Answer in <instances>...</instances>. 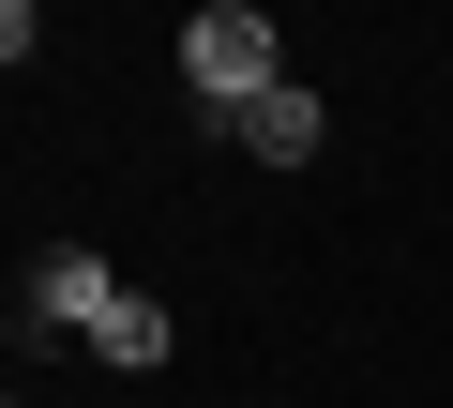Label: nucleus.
I'll return each instance as SVG.
<instances>
[{"mask_svg":"<svg viewBox=\"0 0 453 408\" xmlns=\"http://www.w3.org/2000/svg\"><path fill=\"white\" fill-rule=\"evenodd\" d=\"M106 303H121V273H106L91 242H46V258H31V303H16V333H76V348H91V333H106Z\"/></svg>","mask_w":453,"mask_h":408,"instance_id":"nucleus-2","label":"nucleus"},{"mask_svg":"<svg viewBox=\"0 0 453 408\" xmlns=\"http://www.w3.org/2000/svg\"><path fill=\"white\" fill-rule=\"evenodd\" d=\"M166 348H181V318H166L151 288H121V303H106V333H91V363H121V378H166Z\"/></svg>","mask_w":453,"mask_h":408,"instance_id":"nucleus-4","label":"nucleus"},{"mask_svg":"<svg viewBox=\"0 0 453 408\" xmlns=\"http://www.w3.org/2000/svg\"><path fill=\"white\" fill-rule=\"evenodd\" d=\"M181 91H196V136H226L257 91H288V31L257 0H196L181 16Z\"/></svg>","mask_w":453,"mask_h":408,"instance_id":"nucleus-1","label":"nucleus"},{"mask_svg":"<svg viewBox=\"0 0 453 408\" xmlns=\"http://www.w3.org/2000/svg\"><path fill=\"white\" fill-rule=\"evenodd\" d=\"M226 151H242V166H318V151H333V106L288 76V91H257L242 121H226Z\"/></svg>","mask_w":453,"mask_h":408,"instance_id":"nucleus-3","label":"nucleus"}]
</instances>
